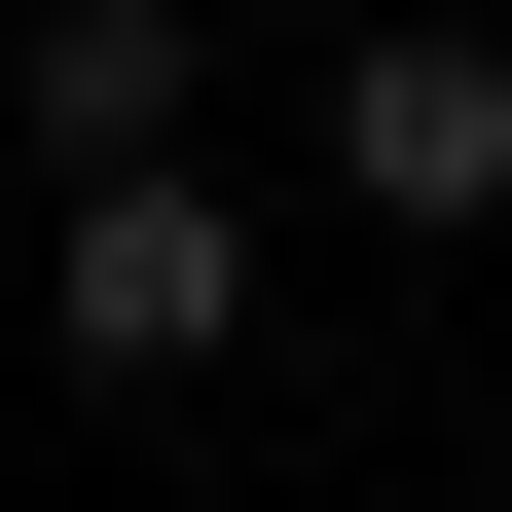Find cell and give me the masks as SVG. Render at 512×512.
Masks as SVG:
<instances>
[{
	"label": "cell",
	"mask_w": 512,
	"mask_h": 512,
	"mask_svg": "<svg viewBox=\"0 0 512 512\" xmlns=\"http://www.w3.org/2000/svg\"><path fill=\"white\" fill-rule=\"evenodd\" d=\"M37 366H74V403H220L256 366V183H183V147L37 183Z\"/></svg>",
	"instance_id": "cell-1"
},
{
	"label": "cell",
	"mask_w": 512,
	"mask_h": 512,
	"mask_svg": "<svg viewBox=\"0 0 512 512\" xmlns=\"http://www.w3.org/2000/svg\"><path fill=\"white\" fill-rule=\"evenodd\" d=\"M330 220H403V256L512 220V37H476V0H366V37H330Z\"/></svg>",
	"instance_id": "cell-2"
},
{
	"label": "cell",
	"mask_w": 512,
	"mask_h": 512,
	"mask_svg": "<svg viewBox=\"0 0 512 512\" xmlns=\"http://www.w3.org/2000/svg\"><path fill=\"white\" fill-rule=\"evenodd\" d=\"M183 74H220L183 0H0V147H37V183H110V147H183Z\"/></svg>",
	"instance_id": "cell-3"
}]
</instances>
